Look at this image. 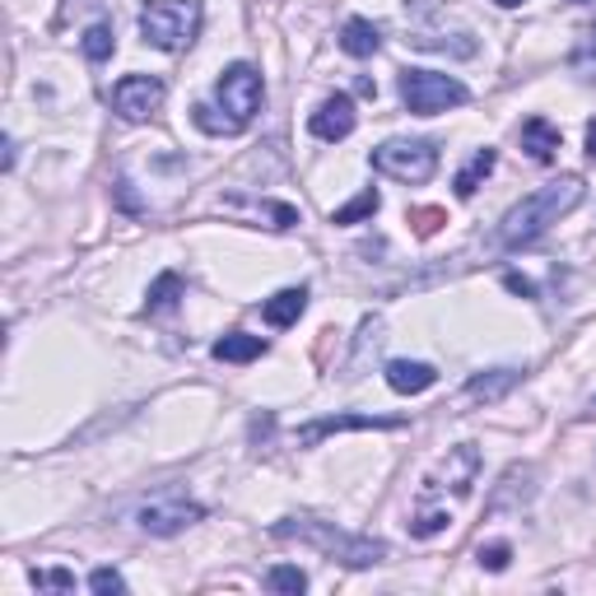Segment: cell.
I'll return each instance as SVG.
<instances>
[{
	"instance_id": "6da1fadb",
	"label": "cell",
	"mask_w": 596,
	"mask_h": 596,
	"mask_svg": "<svg viewBox=\"0 0 596 596\" xmlns=\"http://www.w3.org/2000/svg\"><path fill=\"white\" fill-rule=\"evenodd\" d=\"M583 191H587L583 178H573V172H568V178H560V182L536 187L532 196H522V201L499 219L494 242H499V248H508V252L532 248V242L545 238L568 210H578V206H583Z\"/></svg>"
},
{
	"instance_id": "7a4b0ae2",
	"label": "cell",
	"mask_w": 596,
	"mask_h": 596,
	"mask_svg": "<svg viewBox=\"0 0 596 596\" xmlns=\"http://www.w3.org/2000/svg\"><path fill=\"white\" fill-rule=\"evenodd\" d=\"M271 532H275V541L313 545V550H322L326 560H336L345 568H368V564H383L387 560V545L383 541L349 536V532H341L336 522H322V517H280Z\"/></svg>"
},
{
	"instance_id": "3957f363",
	"label": "cell",
	"mask_w": 596,
	"mask_h": 596,
	"mask_svg": "<svg viewBox=\"0 0 596 596\" xmlns=\"http://www.w3.org/2000/svg\"><path fill=\"white\" fill-rule=\"evenodd\" d=\"M206 24L201 0H145L140 6V38L159 52H187Z\"/></svg>"
},
{
	"instance_id": "277c9868",
	"label": "cell",
	"mask_w": 596,
	"mask_h": 596,
	"mask_svg": "<svg viewBox=\"0 0 596 596\" xmlns=\"http://www.w3.org/2000/svg\"><path fill=\"white\" fill-rule=\"evenodd\" d=\"M396 90H401L406 113H415V117H438V113L461 107L471 98L467 84L452 80V75H438V71H401L396 75Z\"/></svg>"
},
{
	"instance_id": "5b68a950",
	"label": "cell",
	"mask_w": 596,
	"mask_h": 596,
	"mask_svg": "<svg viewBox=\"0 0 596 596\" xmlns=\"http://www.w3.org/2000/svg\"><path fill=\"white\" fill-rule=\"evenodd\" d=\"M368 164L383 172V178H396V182H429L438 172V149L433 140H387L368 154Z\"/></svg>"
},
{
	"instance_id": "8992f818",
	"label": "cell",
	"mask_w": 596,
	"mask_h": 596,
	"mask_svg": "<svg viewBox=\"0 0 596 596\" xmlns=\"http://www.w3.org/2000/svg\"><path fill=\"white\" fill-rule=\"evenodd\" d=\"M215 98H219V107L229 113V122L242 130L257 113H261V98H266V84H261V75H257V65H248V61H233L224 75H219V84H215Z\"/></svg>"
},
{
	"instance_id": "52a82bcc",
	"label": "cell",
	"mask_w": 596,
	"mask_h": 596,
	"mask_svg": "<svg viewBox=\"0 0 596 596\" xmlns=\"http://www.w3.org/2000/svg\"><path fill=\"white\" fill-rule=\"evenodd\" d=\"M201 517H206V508L182 499V494H159V499H149L136 513L145 536H178V532H187V526H196Z\"/></svg>"
},
{
	"instance_id": "ba28073f",
	"label": "cell",
	"mask_w": 596,
	"mask_h": 596,
	"mask_svg": "<svg viewBox=\"0 0 596 596\" xmlns=\"http://www.w3.org/2000/svg\"><path fill=\"white\" fill-rule=\"evenodd\" d=\"M164 98H168V90L159 75H126L113 84V113L122 122H149L164 107Z\"/></svg>"
},
{
	"instance_id": "9c48e42d",
	"label": "cell",
	"mask_w": 596,
	"mask_h": 596,
	"mask_svg": "<svg viewBox=\"0 0 596 596\" xmlns=\"http://www.w3.org/2000/svg\"><path fill=\"white\" fill-rule=\"evenodd\" d=\"M355 126H359V113H355V98H349V94L322 98V107H317L313 117H307V130H313L317 140H326V145L355 136Z\"/></svg>"
},
{
	"instance_id": "30bf717a",
	"label": "cell",
	"mask_w": 596,
	"mask_h": 596,
	"mask_svg": "<svg viewBox=\"0 0 596 596\" xmlns=\"http://www.w3.org/2000/svg\"><path fill=\"white\" fill-rule=\"evenodd\" d=\"M373 429H401V419H378V415H322L313 425L299 429V448H317L331 433H373Z\"/></svg>"
},
{
	"instance_id": "8fae6325",
	"label": "cell",
	"mask_w": 596,
	"mask_h": 596,
	"mask_svg": "<svg viewBox=\"0 0 596 596\" xmlns=\"http://www.w3.org/2000/svg\"><path fill=\"white\" fill-rule=\"evenodd\" d=\"M475 471H480V452L471 443H461L443 457V467H438L429 480H425V494H438V490H452V494H467L475 484Z\"/></svg>"
},
{
	"instance_id": "7c38bea8",
	"label": "cell",
	"mask_w": 596,
	"mask_h": 596,
	"mask_svg": "<svg viewBox=\"0 0 596 596\" xmlns=\"http://www.w3.org/2000/svg\"><path fill=\"white\" fill-rule=\"evenodd\" d=\"M536 499V467H526V461H513L499 484H494V494H490V513H522V503H532Z\"/></svg>"
},
{
	"instance_id": "4fadbf2b",
	"label": "cell",
	"mask_w": 596,
	"mask_h": 596,
	"mask_svg": "<svg viewBox=\"0 0 596 596\" xmlns=\"http://www.w3.org/2000/svg\"><path fill=\"white\" fill-rule=\"evenodd\" d=\"M438 383V368L433 364H419V359H391L387 364V387L401 391V396H419Z\"/></svg>"
},
{
	"instance_id": "5bb4252c",
	"label": "cell",
	"mask_w": 596,
	"mask_h": 596,
	"mask_svg": "<svg viewBox=\"0 0 596 596\" xmlns=\"http://www.w3.org/2000/svg\"><path fill=\"white\" fill-rule=\"evenodd\" d=\"M560 145H564V136H560V126L550 122V117H526V122H522V149L532 154L536 164L555 159Z\"/></svg>"
},
{
	"instance_id": "9a60e30c",
	"label": "cell",
	"mask_w": 596,
	"mask_h": 596,
	"mask_svg": "<svg viewBox=\"0 0 596 596\" xmlns=\"http://www.w3.org/2000/svg\"><path fill=\"white\" fill-rule=\"evenodd\" d=\"M517 383H522V368H490V373H475L461 396H467V401H484V406H490V401H503V396L513 391Z\"/></svg>"
},
{
	"instance_id": "2e32d148",
	"label": "cell",
	"mask_w": 596,
	"mask_h": 596,
	"mask_svg": "<svg viewBox=\"0 0 596 596\" xmlns=\"http://www.w3.org/2000/svg\"><path fill=\"white\" fill-rule=\"evenodd\" d=\"M266 349H271V345L261 341V336H248V331H229V336L215 341L210 355H215L219 364H252V359L266 355Z\"/></svg>"
},
{
	"instance_id": "e0dca14e",
	"label": "cell",
	"mask_w": 596,
	"mask_h": 596,
	"mask_svg": "<svg viewBox=\"0 0 596 596\" xmlns=\"http://www.w3.org/2000/svg\"><path fill=\"white\" fill-rule=\"evenodd\" d=\"M303 307H307V290L299 284V290H280L275 299L261 303V322L266 326H294L303 317Z\"/></svg>"
},
{
	"instance_id": "ac0fdd59",
	"label": "cell",
	"mask_w": 596,
	"mask_h": 596,
	"mask_svg": "<svg viewBox=\"0 0 596 596\" xmlns=\"http://www.w3.org/2000/svg\"><path fill=\"white\" fill-rule=\"evenodd\" d=\"M383 48V29L378 24H368V19H345V29H341V52L349 56H373Z\"/></svg>"
},
{
	"instance_id": "d6986e66",
	"label": "cell",
	"mask_w": 596,
	"mask_h": 596,
	"mask_svg": "<svg viewBox=\"0 0 596 596\" xmlns=\"http://www.w3.org/2000/svg\"><path fill=\"white\" fill-rule=\"evenodd\" d=\"M494 164H499V154H494V149H475V154H471V164L461 168V172H457V182H452L461 201H471V196L480 191V182L494 172Z\"/></svg>"
},
{
	"instance_id": "ffe728a7",
	"label": "cell",
	"mask_w": 596,
	"mask_h": 596,
	"mask_svg": "<svg viewBox=\"0 0 596 596\" xmlns=\"http://www.w3.org/2000/svg\"><path fill=\"white\" fill-rule=\"evenodd\" d=\"M80 52L90 56L94 65H103L107 56L117 52V33H113V24H107V19H98V24L84 29V38H80Z\"/></svg>"
},
{
	"instance_id": "44dd1931",
	"label": "cell",
	"mask_w": 596,
	"mask_h": 596,
	"mask_svg": "<svg viewBox=\"0 0 596 596\" xmlns=\"http://www.w3.org/2000/svg\"><path fill=\"white\" fill-rule=\"evenodd\" d=\"M178 299H182V275L178 271H164L159 280L149 284L145 313H168V307H178Z\"/></svg>"
},
{
	"instance_id": "7402d4cb",
	"label": "cell",
	"mask_w": 596,
	"mask_h": 596,
	"mask_svg": "<svg viewBox=\"0 0 596 596\" xmlns=\"http://www.w3.org/2000/svg\"><path fill=\"white\" fill-rule=\"evenodd\" d=\"M378 206H383V196L368 187V191H359L349 206L331 210V224H359V219H373V215H378Z\"/></svg>"
},
{
	"instance_id": "603a6c76",
	"label": "cell",
	"mask_w": 596,
	"mask_h": 596,
	"mask_svg": "<svg viewBox=\"0 0 596 596\" xmlns=\"http://www.w3.org/2000/svg\"><path fill=\"white\" fill-rule=\"evenodd\" d=\"M448 522H452L448 508H419V513L410 517V536L429 541V536H438V532H448Z\"/></svg>"
},
{
	"instance_id": "cb8c5ba5",
	"label": "cell",
	"mask_w": 596,
	"mask_h": 596,
	"mask_svg": "<svg viewBox=\"0 0 596 596\" xmlns=\"http://www.w3.org/2000/svg\"><path fill=\"white\" fill-rule=\"evenodd\" d=\"M266 587H271V592H290V596H299V592L307 587V573L294 568V564H275V568L266 573Z\"/></svg>"
},
{
	"instance_id": "d4e9b609",
	"label": "cell",
	"mask_w": 596,
	"mask_h": 596,
	"mask_svg": "<svg viewBox=\"0 0 596 596\" xmlns=\"http://www.w3.org/2000/svg\"><path fill=\"white\" fill-rule=\"evenodd\" d=\"M191 122L201 126V130H210V136H238V126L229 117H215V107H206V103L191 107Z\"/></svg>"
},
{
	"instance_id": "484cf974",
	"label": "cell",
	"mask_w": 596,
	"mask_h": 596,
	"mask_svg": "<svg viewBox=\"0 0 596 596\" xmlns=\"http://www.w3.org/2000/svg\"><path fill=\"white\" fill-rule=\"evenodd\" d=\"M29 578H33V587H52V592H75V573H71V568H33Z\"/></svg>"
},
{
	"instance_id": "4316f807",
	"label": "cell",
	"mask_w": 596,
	"mask_h": 596,
	"mask_svg": "<svg viewBox=\"0 0 596 596\" xmlns=\"http://www.w3.org/2000/svg\"><path fill=\"white\" fill-rule=\"evenodd\" d=\"M475 560H480V568H490V573H503V568H508V560H513V545H508V541L480 545V550H475Z\"/></svg>"
},
{
	"instance_id": "83f0119b",
	"label": "cell",
	"mask_w": 596,
	"mask_h": 596,
	"mask_svg": "<svg viewBox=\"0 0 596 596\" xmlns=\"http://www.w3.org/2000/svg\"><path fill=\"white\" fill-rule=\"evenodd\" d=\"M90 592H98V596H107V592H126V578L117 568H94L90 573Z\"/></svg>"
},
{
	"instance_id": "f1b7e54d",
	"label": "cell",
	"mask_w": 596,
	"mask_h": 596,
	"mask_svg": "<svg viewBox=\"0 0 596 596\" xmlns=\"http://www.w3.org/2000/svg\"><path fill=\"white\" fill-rule=\"evenodd\" d=\"M573 65H578V71H587V75H596V33H587V42L578 52H573Z\"/></svg>"
},
{
	"instance_id": "f546056e",
	"label": "cell",
	"mask_w": 596,
	"mask_h": 596,
	"mask_svg": "<svg viewBox=\"0 0 596 596\" xmlns=\"http://www.w3.org/2000/svg\"><path fill=\"white\" fill-rule=\"evenodd\" d=\"M503 290H508V294H522V299H536V284L526 280V275H517V271L503 275Z\"/></svg>"
},
{
	"instance_id": "4dcf8cb0",
	"label": "cell",
	"mask_w": 596,
	"mask_h": 596,
	"mask_svg": "<svg viewBox=\"0 0 596 596\" xmlns=\"http://www.w3.org/2000/svg\"><path fill=\"white\" fill-rule=\"evenodd\" d=\"M410 219H415V229L429 238V233H433L438 224H443V210H419V215H410Z\"/></svg>"
},
{
	"instance_id": "1f68e13d",
	"label": "cell",
	"mask_w": 596,
	"mask_h": 596,
	"mask_svg": "<svg viewBox=\"0 0 596 596\" xmlns=\"http://www.w3.org/2000/svg\"><path fill=\"white\" fill-rule=\"evenodd\" d=\"M587 154H596V117L587 122Z\"/></svg>"
},
{
	"instance_id": "d6a6232c",
	"label": "cell",
	"mask_w": 596,
	"mask_h": 596,
	"mask_svg": "<svg viewBox=\"0 0 596 596\" xmlns=\"http://www.w3.org/2000/svg\"><path fill=\"white\" fill-rule=\"evenodd\" d=\"M583 419H596V396H592V401H587V410H583Z\"/></svg>"
},
{
	"instance_id": "836d02e7",
	"label": "cell",
	"mask_w": 596,
	"mask_h": 596,
	"mask_svg": "<svg viewBox=\"0 0 596 596\" xmlns=\"http://www.w3.org/2000/svg\"><path fill=\"white\" fill-rule=\"evenodd\" d=\"M499 6H503V10H513V6H522V0H499Z\"/></svg>"
},
{
	"instance_id": "e575fe53",
	"label": "cell",
	"mask_w": 596,
	"mask_h": 596,
	"mask_svg": "<svg viewBox=\"0 0 596 596\" xmlns=\"http://www.w3.org/2000/svg\"><path fill=\"white\" fill-rule=\"evenodd\" d=\"M573 6H592V0H573Z\"/></svg>"
}]
</instances>
